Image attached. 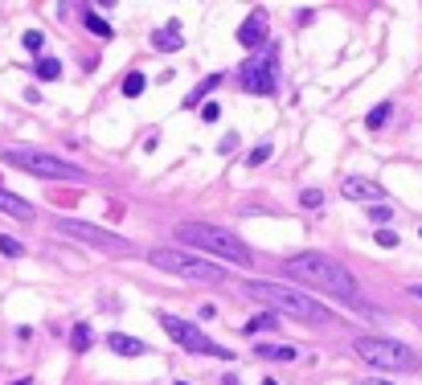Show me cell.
I'll list each match as a JSON object with an SVG mask.
<instances>
[{
	"label": "cell",
	"mask_w": 422,
	"mask_h": 385,
	"mask_svg": "<svg viewBox=\"0 0 422 385\" xmlns=\"http://www.w3.org/2000/svg\"><path fill=\"white\" fill-rule=\"evenodd\" d=\"M283 270H287V279H295V283H304V287L320 291V295H332V299H340V304H361L357 279H352L336 259H328V254H316V250L295 254V259H287Z\"/></svg>",
	"instance_id": "1"
},
{
	"label": "cell",
	"mask_w": 422,
	"mask_h": 385,
	"mask_svg": "<svg viewBox=\"0 0 422 385\" xmlns=\"http://www.w3.org/2000/svg\"><path fill=\"white\" fill-rule=\"evenodd\" d=\"M177 242L185 246L188 254H193V250H201V254L226 259V263H234V266H250V263H255V250L238 238V234L222 230V226H205V221L177 226Z\"/></svg>",
	"instance_id": "2"
},
{
	"label": "cell",
	"mask_w": 422,
	"mask_h": 385,
	"mask_svg": "<svg viewBox=\"0 0 422 385\" xmlns=\"http://www.w3.org/2000/svg\"><path fill=\"white\" fill-rule=\"evenodd\" d=\"M246 291H250L255 299H262V304H271L275 312L295 315V320H304V324H332V312L324 304H316V299H307V295H300V291H291V287L267 283V279H250Z\"/></svg>",
	"instance_id": "3"
},
{
	"label": "cell",
	"mask_w": 422,
	"mask_h": 385,
	"mask_svg": "<svg viewBox=\"0 0 422 385\" xmlns=\"http://www.w3.org/2000/svg\"><path fill=\"white\" fill-rule=\"evenodd\" d=\"M152 266H160L168 275H181V279H197V283H226L230 270L222 263H210V259H197L188 250H177V246H156L152 254Z\"/></svg>",
	"instance_id": "4"
},
{
	"label": "cell",
	"mask_w": 422,
	"mask_h": 385,
	"mask_svg": "<svg viewBox=\"0 0 422 385\" xmlns=\"http://www.w3.org/2000/svg\"><path fill=\"white\" fill-rule=\"evenodd\" d=\"M352 353L361 361H369L373 369L385 373H414L418 369V353L402 340H385V337H357L352 340Z\"/></svg>",
	"instance_id": "5"
},
{
	"label": "cell",
	"mask_w": 422,
	"mask_h": 385,
	"mask_svg": "<svg viewBox=\"0 0 422 385\" xmlns=\"http://www.w3.org/2000/svg\"><path fill=\"white\" fill-rule=\"evenodd\" d=\"M0 160H8L13 169L33 172V176H46V181H87V172L70 164V160H58L49 152H33V148H4Z\"/></svg>",
	"instance_id": "6"
},
{
	"label": "cell",
	"mask_w": 422,
	"mask_h": 385,
	"mask_svg": "<svg viewBox=\"0 0 422 385\" xmlns=\"http://www.w3.org/2000/svg\"><path fill=\"white\" fill-rule=\"evenodd\" d=\"M160 324H165V332H168L172 340H177V344H181L185 353H201V357H222V361H230V357H234L230 348L213 344V340L205 337V332H201L197 324H188V320H181V315H168V312H160Z\"/></svg>",
	"instance_id": "7"
},
{
	"label": "cell",
	"mask_w": 422,
	"mask_h": 385,
	"mask_svg": "<svg viewBox=\"0 0 422 385\" xmlns=\"http://www.w3.org/2000/svg\"><path fill=\"white\" fill-rule=\"evenodd\" d=\"M238 82H242L246 95H262V98L275 95V86H279V49H267L262 58L246 62L238 70Z\"/></svg>",
	"instance_id": "8"
},
{
	"label": "cell",
	"mask_w": 422,
	"mask_h": 385,
	"mask_svg": "<svg viewBox=\"0 0 422 385\" xmlns=\"http://www.w3.org/2000/svg\"><path fill=\"white\" fill-rule=\"evenodd\" d=\"M58 230L62 234H70V238L87 242V246H98V250H111V254H132L136 246L127 238H119V234H107V230H98V226H87V221H58Z\"/></svg>",
	"instance_id": "9"
},
{
	"label": "cell",
	"mask_w": 422,
	"mask_h": 385,
	"mask_svg": "<svg viewBox=\"0 0 422 385\" xmlns=\"http://www.w3.org/2000/svg\"><path fill=\"white\" fill-rule=\"evenodd\" d=\"M340 192H345L349 201H369V205H385V189H381V185H373V181H365V176H349V181L340 185Z\"/></svg>",
	"instance_id": "10"
},
{
	"label": "cell",
	"mask_w": 422,
	"mask_h": 385,
	"mask_svg": "<svg viewBox=\"0 0 422 385\" xmlns=\"http://www.w3.org/2000/svg\"><path fill=\"white\" fill-rule=\"evenodd\" d=\"M267 41V17L262 13H250L246 21H242V29H238V46H246V49H255Z\"/></svg>",
	"instance_id": "11"
},
{
	"label": "cell",
	"mask_w": 422,
	"mask_h": 385,
	"mask_svg": "<svg viewBox=\"0 0 422 385\" xmlns=\"http://www.w3.org/2000/svg\"><path fill=\"white\" fill-rule=\"evenodd\" d=\"M185 46V33H181V21H168L165 29H156L152 33V49H160V53H172V49Z\"/></svg>",
	"instance_id": "12"
},
{
	"label": "cell",
	"mask_w": 422,
	"mask_h": 385,
	"mask_svg": "<svg viewBox=\"0 0 422 385\" xmlns=\"http://www.w3.org/2000/svg\"><path fill=\"white\" fill-rule=\"evenodd\" d=\"M107 344H111V353H115V357H143V353H148V344H143V340L123 337V332H111Z\"/></svg>",
	"instance_id": "13"
},
{
	"label": "cell",
	"mask_w": 422,
	"mask_h": 385,
	"mask_svg": "<svg viewBox=\"0 0 422 385\" xmlns=\"http://www.w3.org/2000/svg\"><path fill=\"white\" fill-rule=\"evenodd\" d=\"M217 86H222V74H210L201 86H193V95H185V103H181V107H185V111H188V107H205V103H210V95L217 91Z\"/></svg>",
	"instance_id": "14"
},
{
	"label": "cell",
	"mask_w": 422,
	"mask_h": 385,
	"mask_svg": "<svg viewBox=\"0 0 422 385\" xmlns=\"http://www.w3.org/2000/svg\"><path fill=\"white\" fill-rule=\"evenodd\" d=\"M0 209L13 214V217H21V221H33V214H37L29 201H21V197H13V192H4V189H0Z\"/></svg>",
	"instance_id": "15"
},
{
	"label": "cell",
	"mask_w": 422,
	"mask_h": 385,
	"mask_svg": "<svg viewBox=\"0 0 422 385\" xmlns=\"http://www.w3.org/2000/svg\"><path fill=\"white\" fill-rule=\"evenodd\" d=\"M271 328H279V315H271V312L250 315V320L242 324V332H246V337H255V332H271Z\"/></svg>",
	"instance_id": "16"
},
{
	"label": "cell",
	"mask_w": 422,
	"mask_h": 385,
	"mask_svg": "<svg viewBox=\"0 0 422 385\" xmlns=\"http://www.w3.org/2000/svg\"><path fill=\"white\" fill-rule=\"evenodd\" d=\"M33 74H37L41 82H58V78H62V62H58V58H37V62H33Z\"/></svg>",
	"instance_id": "17"
},
{
	"label": "cell",
	"mask_w": 422,
	"mask_h": 385,
	"mask_svg": "<svg viewBox=\"0 0 422 385\" xmlns=\"http://www.w3.org/2000/svg\"><path fill=\"white\" fill-rule=\"evenodd\" d=\"M255 357H267V361H291L295 348H291V344H255Z\"/></svg>",
	"instance_id": "18"
},
{
	"label": "cell",
	"mask_w": 422,
	"mask_h": 385,
	"mask_svg": "<svg viewBox=\"0 0 422 385\" xmlns=\"http://www.w3.org/2000/svg\"><path fill=\"white\" fill-rule=\"evenodd\" d=\"M390 115H394V107H390V103H377L373 111L365 115V127H369V131H381V127L390 123Z\"/></svg>",
	"instance_id": "19"
},
{
	"label": "cell",
	"mask_w": 422,
	"mask_h": 385,
	"mask_svg": "<svg viewBox=\"0 0 422 385\" xmlns=\"http://www.w3.org/2000/svg\"><path fill=\"white\" fill-rule=\"evenodd\" d=\"M82 21H87V29H91L94 37H103V41H111V33H115V29H111V25L103 21L98 13H91V8H87V13H82Z\"/></svg>",
	"instance_id": "20"
},
{
	"label": "cell",
	"mask_w": 422,
	"mask_h": 385,
	"mask_svg": "<svg viewBox=\"0 0 422 385\" xmlns=\"http://www.w3.org/2000/svg\"><path fill=\"white\" fill-rule=\"evenodd\" d=\"M91 324H74V332H70V348L74 353H87L91 348Z\"/></svg>",
	"instance_id": "21"
},
{
	"label": "cell",
	"mask_w": 422,
	"mask_h": 385,
	"mask_svg": "<svg viewBox=\"0 0 422 385\" xmlns=\"http://www.w3.org/2000/svg\"><path fill=\"white\" fill-rule=\"evenodd\" d=\"M143 86H148V78H143L140 70H132L127 78H123V95H127V98H140V95H143Z\"/></svg>",
	"instance_id": "22"
},
{
	"label": "cell",
	"mask_w": 422,
	"mask_h": 385,
	"mask_svg": "<svg viewBox=\"0 0 422 385\" xmlns=\"http://www.w3.org/2000/svg\"><path fill=\"white\" fill-rule=\"evenodd\" d=\"M0 254H8V259H21L25 246L17 238H8V234H0Z\"/></svg>",
	"instance_id": "23"
},
{
	"label": "cell",
	"mask_w": 422,
	"mask_h": 385,
	"mask_svg": "<svg viewBox=\"0 0 422 385\" xmlns=\"http://www.w3.org/2000/svg\"><path fill=\"white\" fill-rule=\"evenodd\" d=\"M300 205H304V209H320V205H324L320 189H304V192H300Z\"/></svg>",
	"instance_id": "24"
},
{
	"label": "cell",
	"mask_w": 422,
	"mask_h": 385,
	"mask_svg": "<svg viewBox=\"0 0 422 385\" xmlns=\"http://www.w3.org/2000/svg\"><path fill=\"white\" fill-rule=\"evenodd\" d=\"M369 217H373L377 226H390V221H394V209H390V205H369Z\"/></svg>",
	"instance_id": "25"
},
{
	"label": "cell",
	"mask_w": 422,
	"mask_h": 385,
	"mask_svg": "<svg viewBox=\"0 0 422 385\" xmlns=\"http://www.w3.org/2000/svg\"><path fill=\"white\" fill-rule=\"evenodd\" d=\"M271 152H275L271 144H258L255 152H250V160H246V164H267V160H271Z\"/></svg>",
	"instance_id": "26"
},
{
	"label": "cell",
	"mask_w": 422,
	"mask_h": 385,
	"mask_svg": "<svg viewBox=\"0 0 422 385\" xmlns=\"http://www.w3.org/2000/svg\"><path fill=\"white\" fill-rule=\"evenodd\" d=\"M41 41H46V37H41L37 29H29V33L21 37V46H25V49H41Z\"/></svg>",
	"instance_id": "27"
},
{
	"label": "cell",
	"mask_w": 422,
	"mask_h": 385,
	"mask_svg": "<svg viewBox=\"0 0 422 385\" xmlns=\"http://www.w3.org/2000/svg\"><path fill=\"white\" fill-rule=\"evenodd\" d=\"M373 238H377V246H385V250H390V246H398V234H394V230H377Z\"/></svg>",
	"instance_id": "28"
},
{
	"label": "cell",
	"mask_w": 422,
	"mask_h": 385,
	"mask_svg": "<svg viewBox=\"0 0 422 385\" xmlns=\"http://www.w3.org/2000/svg\"><path fill=\"white\" fill-rule=\"evenodd\" d=\"M217 115H222L217 103H205V107H201V119H205V123H217Z\"/></svg>",
	"instance_id": "29"
},
{
	"label": "cell",
	"mask_w": 422,
	"mask_h": 385,
	"mask_svg": "<svg viewBox=\"0 0 422 385\" xmlns=\"http://www.w3.org/2000/svg\"><path fill=\"white\" fill-rule=\"evenodd\" d=\"M365 385H390V381H365Z\"/></svg>",
	"instance_id": "30"
},
{
	"label": "cell",
	"mask_w": 422,
	"mask_h": 385,
	"mask_svg": "<svg viewBox=\"0 0 422 385\" xmlns=\"http://www.w3.org/2000/svg\"><path fill=\"white\" fill-rule=\"evenodd\" d=\"M262 385H279V381H271V377H267V381H262Z\"/></svg>",
	"instance_id": "31"
},
{
	"label": "cell",
	"mask_w": 422,
	"mask_h": 385,
	"mask_svg": "<svg viewBox=\"0 0 422 385\" xmlns=\"http://www.w3.org/2000/svg\"><path fill=\"white\" fill-rule=\"evenodd\" d=\"M414 291H418V295H422V287H414Z\"/></svg>",
	"instance_id": "32"
},
{
	"label": "cell",
	"mask_w": 422,
	"mask_h": 385,
	"mask_svg": "<svg viewBox=\"0 0 422 385\" xmlns=\"http://www.w3.org/2000/svg\"><path fill=\"white\" fill-rule=\"evenodd\" d=\"M177 385H188V381H177Z\"/></svg>",
	"instance_id": "33"
}]
</instances>
